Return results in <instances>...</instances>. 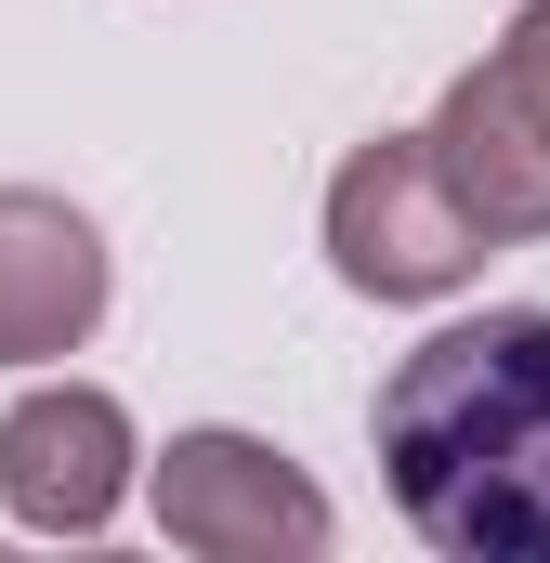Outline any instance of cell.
Wrapping results in <instances>:
<instances>
[{
    "mask_svg": "<svg viewBox=\"0 0 550 563\" xmlns=\"http://www.w3.org/2000/svg\"><path fill=\"white\" fill-rule=\"evenodd\" d=\"M157 538L210 551V563H315L341 538V511L288 445H263L237 420H197L157 445Z\"/></svg>",
    "mask_w": 550,
    "mask_h": 563,
    "instance_id": "3",
    "label": "cell"
},
{
    "mask_svg": "<svg viewBox=\"0 0 550 563\" xmlns=\"http://www.w3.org/2000/svg\"><path fill=\"white\" fill-rule=\"evenodd\" d=\"M381 485L446 563H550V301L432 328L381 380Z\"/></svg>",
    "mask_w": 550,
    "mask_h": 563,
    "instance_id": "1",
    "label": "cell"
},
{
    "mask_svg": "<svg viewBox=\"0 0 550 563\" xmlns=\"http://www.w3.org/2000/svg\"><path fill=\"white\" fill-rule=\"evenodd\" d=\"M432 157H446V184H459V210L498 236V250H538L550 236V132L525 119V92L498 79V53L485 66H459L446 92H432Z\"/></svg>",
    "mask_w": 550,
    "mask_h": 563,
    "instance_id": "6",
    "label": "cell"
},
{
    "mask_svg": "<svg viewBox=\"0 0 550 563\" xmlns=\"http://www.w3.org/2000/svg\"><path fill=\"white\" fill-rule=\"evenodd\" d=\"M106 223L53 184H0V367H53L106 328Z\"/></svg>",
    "mask_w": 550,
    "mask_h": 563,
    "instance_id": "5",
    "label": "cell"
},
{
    "mask_svg": "<svg viewBox=\"0 0 550 563\" xmlns=\"http://www.w3.org/2000/svg\"><path fill=\"white\" fill-rule=\"evenodd\" d=\"M132 407L106 380H40L0 407V511L40 538H106L132 498Z\"/></svg>",
    "mask_w": 550,
    "mask_h": 563,
    "instance_id": "4",
    "label": "cell"
},
{
    "mask_svg": "<svg viewBox=\"0 0 550 563\" xmlns=\"http://www.w3.org/2000/svg\"><path fill=\"white\" fill-rule=\"evenodd\" d=\"M485 223L459 210L432 132H367L328 170V276L354 301H446V288L485 276Z\"/></svg>",
    "mask_w": 550,
    "mask_h": 563,
    "instance_id": "2",
    "label": "cell"
},
{
    "mask_svg": "<svg viewBox=\"0 0 550 563\" xmlns=\"http://www.w3.org/2000/svg\"><path fill=\"white\" fill-rule=\"evenodd\" d=\"M498 79L525 92V119L550 132V0H525V13H512V40H498Z\"/></svg>",
    "mask_w": 550,
    "mask_h": 563,
    "instance_id": "7",
    "label": "cell"
}]
</instances>
